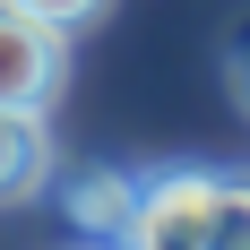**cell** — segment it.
<instances>
[{"mask_svg":"<svg viewBox=\"0 0 250 250\" xmlns=\"http://www.w3.org/2000/svg\"><path fill=\"white\" fill-rule=\"evenodd\" d=\"M18 9H35V18H52V26H86L104 0H18Z\"/></svg>","mask_w":250,"mask_h":250,"instance_id":"cell-7","label":"cell"},{"mask_svg":"<svg viewBox=\"0 0 250 250\" xmlns=\"http://www.w3.org/2000/svg\"><path fill=\"white\" fill-rule=\"evenodd\" d=\"M225 78H233V104L250 112V18H242V26L225 35Z\"/></svg>","mask_w":250,"mask_h":250,"instance_id":"cell-6","label":"cell"},{"mask_svg":"<svg viewBox=\"0 0 250 250\" xmlns=\"http://www.w3.org/2000/svg\"><path fill=\"white\" fill-rule=\"evenodd\" d=\"M207 250H250V173L216 181V216H207Z\"/></svg>","mask_w":250,"mask_h":250,"instance_id":"cell-5","label":"cell"},{"mask_svg":"<svg viewBox=\"0 0 250 250\" xmlns=\"http://www.w3.org/2000/svg\"><path fill=\"white\" fill-rule=\"evenodd\" d=\"M61 78H69V26L0 0V104L43 112V104L61 95Z\"/></svg>","mask_w":250,"mask_h":250,"instance_id":"cell-1","label":"cell"},{"mask_svg":"<svg viewBox=\"0 0 250 250\" xmlns=\"http://www.w3.org/2000/svg\"><path fill=\"white\" fill-rule=\"evenodd\" d=\"M43 173H52L43 112H18V104H0V199H26V190H43Z\"/></svg>","mask_w":250,"mask_h":250,"instance_id":"cell-4","label":"cell"},{"mask_svg":"<svg viewBox=\"0 0 250 250\" xmlns=\"http://www.w3.org/2000/svg\"><path fill=\"white\" fill-rule=\"evenodd\" d=\"M69 216L95 242H129V216H138V181L112 173V164H86V173H69Z\"/></svg>","mask_w":250,"mask_h":250,"instance_id":"cell-3","label":"cell"},{"mask_svg":"<svg viewBox=\"0 0 250 250\" xmlns=\"http://www.w3.org/2000/svg\"><path fill=\"white\" fill-rule=\"evenodd\" d=\"M207 216H216V173H147L138 181V216H129V250H207Z\"/></svg>","mask_w":250,"mask_h":250,"instance_id":"cell-2","label":"cell"}]
</instances>
